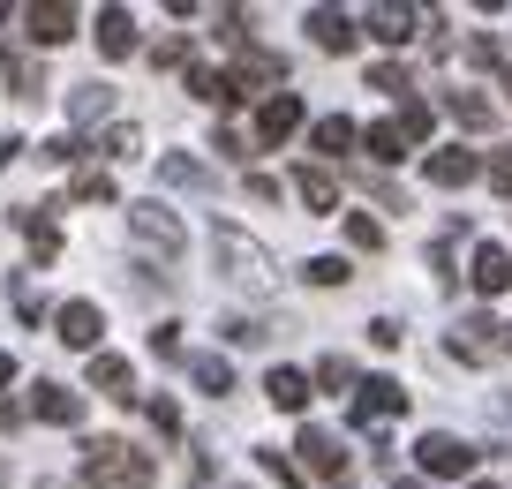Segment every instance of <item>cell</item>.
<instances>
[{"mask_svg":"<svg viewBox=\"0 0 512 489\" xmlns=\"http://www.w3.org/2000/svg\"><path fill=\"white\" fill-rule=\"evenodd\" d=\"M309 38H317L324 53H354V16H339V8H309Z\"/></svg>","mask_w":512,"mask_h":489,"instance_id":"obj_19","label":"cell"},{"mask_svg":"<svg viewBox=\"0 0 512 489\" xmlns=\"http://www.w3.org/2000/svg\"><path fill=\"white\" fill-rule=\"evenodd\" d=\"M219 256H226V279H264V249H256V241H241L234 226H219Z\"/></svg>","mask_w":512,"mask_h":489,"instance_id":"obj_13","label":"cell"},{"mask_svg":"<svg viewBox=\"0 0 512 489\" xmlns=\"http://www.w3.org/2000/svg\"><path fill=\"white\" fill-rule=\"evenodd\" d=\"M392 489H430V482H392Z\"/></svg>","mask_w":512,"mask_h":489,"instance_id":"obj_39","label":"cell"},{"mask_svg":"<svg viewBox=\"0 0 512 489\" xmlns=\"http://www.w3.org/2000/svg\"><path fill=\"white\" fill-rule=\"evenodd\" d=\"M362 151L377 158V166H400V158L415 151V143L400 136V121H369V128H362Z\"/></svg>","mask_w":512,"mask_h":489,"instance_id":"obj_21","label":"cell"},{"mask_svg":"<svg viewBox=\"0 0 512 489\" xmlns=\"http://www.w3.org/2000/svg\"><path fill=\"white\" fill-rule=\"evenodd\" d=\"M400 136L407 143H430V106H422V98H400Z\"/></svg>","mask_w":512,"mask_h":489,"instance_id":"obj_27","label":"cell"},{"mask_svg":"<svg viewBox=\"0 0 512 489\" xmlns=\"http://www.w3.org/2000/svg\"><path fill=\"white\" fill-rule=\"evenodd\" d=\"M76 196H83V204H113V181H106V174H83Z\"/></svg>","mask_w":512,"mask_h":489,"instance_id":"obj_35","label":"cell"},{"mask_svg":"<svg viewBox=\"0 0 512 489\" xmlns=\"http://www.w3.org/2000/svg\"><path fill=\"white\" fill-rule=\"evenodd\" d=\"M83 482H98V489H151L159 474H151L144 452H128L121 437H91L83 444Z\"/></svg>","mask_w":512,"mask_h":489,"instance_id":"obj_1","label":"cell"},{"mask_svg":"<svg viewBox=\"0 0 512 489\" xmlns=\"http://www.w3.org/2000/svg\"><path fill=\"white\" fill-rule=\"evenodd\" d=\"M467 279H475V294H505V286H512V256L497 249V241H482L475 264H467Z\"/></svg>","mask_w":512,"mask_h":489,"instance_id":"obj_14","label":"cell"},{"mask_svg":"<svg viewBox=\"0 0 512 489\" xmlns=\"http://www.w3.org/2000/svg\"><path fill=\"white\" fill-rule=\"evenodd\" d=\"M505 347H512V324H505Z\"/></svg>","mask_w":512,"mask_h":489,"instance_id":"obj_40","label":"cell"},{"mask_svg":"<svg viewBox=\"0 0 512 489\" xmlns=\"http://www.w3.org/2000/svg\"><path fill=\"white\" fill-rule=\"evenodd\" d=\"M189 98H204V106H234V98H226V76L204 68V61H189Z\"/></svg>","mask_w":512,"mask_h":489,"instance_id":"obj_25","label":"cell"},{"mask_svg":"<svg viewBox=\"0 0 512 489\" xmlns=\"http://www.w3.org/2000/svg\"><path fill=\"white\" fill-rule=\"evenodd\" d=\"M294 452H302V467L317 474V482H339V474H347V444H339L332 429H302V444H294Z\"/></svg>","mask_w":512,"mask_h":489,"instance_id":"obj_8","label":"cell"},{"mask_svg":"<svg viewBox=\"0 0 512 489\" xmlns=\"http://www.w3.org/2000/svg\"><path fill=\"white\" fill-rule=\"evenodd\" d=\"M256 83H279V61H272V53H241V61L226 68V98H256Z\"/></svg>","mask_w":512,"mask_h":489,"instance_id":"obj_12","label":"cell"},{"mask_svg":"<svg viewBox=\"0 0 512 489\" xmlns=\"http://www.w3.org/2000/svg\"><path fill=\"white\" fill-rule=\"evenodd\" d=\"M422 166H430V181H437V189H467V181L482 174V158H475V151H460V143H445V151H430V158H422Z\"/></svg>","mask_w":512,"mask_h":489,"instance_id":"obj_10","label":"cell"},{"mask_svg":"<svg viewBox=\"0 0 512 489\" xmlns=\"http://www.w3.org/2000/svg\"><path fill=\"white\" fill-rule=\"evenodd\" d=\"M445 113H452L460 128H497V106H490L482 91H452V98H445Z\"/></svg>","mask_w":512,"mask_h":489,"instance_id":"obj_23","label":"cell"},{"mask_svg":"<svg viewBox=\"0 0 512 489\" xmlns=\"http://www.w3.org/2000/svg\"><path fill=\"white\" fill-rule=\"evenodd\" d=\"M294 196H302L317 219H324V211H339V181L324 174V166H294Z\"/></svg>","mask_w":512,"mask_h":489,"instance_id":"obj_18","label":"cell"},{"mask_svg":"<svg viewBox=\"0 0 512 489\" xmlns=\"http://www.w3.org/2000/svg\"><path fill=\"white\" fill-rule=\"evenodd\" d=\"M347 241H354V249H369V256H377V249H384V226L369 219V211H354V219H347Z\"/></svg>","mask_w":512,"mask_h":489,"instance_id":"obj_30","label":"cell"},{"mask_svg":"<svg viewBox=\"0 0 512 489\" xmlns=\"http://www.w3.org/2000/svg\"><path fill=\"white\" fill-rule=\"evenodd\" d=\"M16 16L31 23L38 46H68V38H76V8H68V0H31V8H16Z\"/></svg>","mask_w":512,"mask_h":489,"instance_id":"obj_7","label":"cell"},{"mask_svg":"<svg viewBox=\"0 0 512 489\" xmlns=\"http://www.w3.org/2000/svg\"><path fill=\"white\" fill-rule=\"evenodd\" d=\"M347 256H309V286H347Z\"/></svg>","mask_w":512,"mask_h":489,"instance_id":"obj_29","label":"cell"},{"mask_svg":"<svg viewBox=\"0 0 512 489\" xmlns=\"http://www.w3.org/2000/svg\"><path fill=\"white\" fill-rule=\"evenodd\" d=\"M317 384H324V392H347V384H354V362H339V354H332V362H317Z\"/></svg>","mask_w":512,"mask_h":489,"instance_id":"obj_32","label":"cell"},{"mask_svg":"<svg viewBox=\"0 0 512 489\" xmlns=\"http://www.w3.org/2000/svg\"><path fill=\"white\" fill-rule=\"evenodd\" d=\"M369 91H392V98H407V91H415V76H407L400 61H377V68H369Z\"/></svg>","mask_w":512,"mask_h":489,"instance_id":"obj_26","label":"cell"},{"mask_svg":"<svg viewBox=\"0 0 512 489\" xmlns=\"http://www.w3.org/2000/svg\"><path fill=\"white\" fill-rule=\"evenodd\" d=\"M128 234L144 241V249H159V256H181L189 249V234H181V219L166 204H128Z\"/></svg>","mask_w":512,"mask_h":489,"instance_id":"obj_3","label":"cell"},{"mask_svg":"<svg viewBox=\"0 0 512 489\" xmlns=\"http://www.w3.org/2000/svg\"><path fill=\"white\" fill-rule=\"evenodd\" d=\"M91 384L128 407V399H136V369H128V354H91Z\"/></svg>","mask_w":512,"mask_h":489,"instance_id":"obj_16","label":"cell"},{"mask_svg":"<svg viewBox=\"0 0 512 489\" xmlns=\"http://www.w3.org/2000/svg\"><path fill=\"white\" fill-rule=\"evenodd\" d=\"M384 414H407V392L392 377H369V384H354V429H377Z\"/></svg>","mask_w":512,"mask_h":489,"instance_id":"obj_6","label":"cell"},{"mask_svg":"<svg viewBox=\"0 0 512 489\" xmlns=\"http://www.w3.org/2000/svg\"><path fill=\"white\" fill-rule=\"evenodd\" d=\"M98 332H106L98 301H61V309H53V339H61V347H83V354H91Z\"/></svg>","mask_w":512,"mask_h":489,"instance_id":"obj_4","label":"cell"},{"mask_svg":"<svg viewBox=\"0 0 512 489\" xmlns=\"http://www.w3.org/2000/svg\"><path fill=\"white\" fill-rule=\"evenodd\" d=\"M16 226H23V234H31V256H38V264H53V256H61V226L46 219V204L16 211Z\"/></svg>","mask_w":512,"mask_h":489,"instance_id":"obj_22","label":"cell"},{"mask_svg":"<svg viewBox=\"0 0 512 489\" xmlns=\"http://www.w3.org/2000/svg\"><path fill=\"white\" fill-rule=\"evenodd\" d=\"M309 143H317V158H347L354 143H362V128H354L347 113H324V121L309 128Z\"/></svg>","mask_w":512,"mask_h":489,"instance_id":"obj_17","label":"cell"},{"mask_svg":"<svg viewBox=\"0 0 512 489\" xmlns=\"http://www.w3.org/2000/svg\"><path fill=\"white\" fill-rule=\"evenodd\" d=\"M256 467L272 474V482H279V489H309V482H302V474H294V467H287V459H279V452H256Z\"/></svg>","mask_w":512,"mask_h":489,"instance_id":"obj_31","label":"cell"},{"mask_svg":"<svg viewBox=\"0 0 512 489\" xmlns=\"http://www.w3.org/2000/svg\"><path fill=\"white\" fill-rule=\"evenodd\" d=\"M98 151H106V158H128V151H136V128H106V136H98Z\"/></svg>","mask_w":512,"mask_h":489,"instance_id":"obj_34","label":"cell"},{"mask_svg":"<svg viewBox=\"0 0 512 489\" xmlns=\"http://www.w3.org/2000/svg\"><path fill=\"white\" fill-rule=\"evenodd\" d=\"M31 414H38L46 429H76V422H83V399L68 392V384H31Z\"/></svg>","mask_w":512,"mask_h":489,"instance_id":"obj_9","label":"cell"},{"mask_svg":"<svg viewBox=\"0 0 512 489\" xmlns=\"http://www.w3.org/2000/svg\"><path fill=\"white\" fill-rule=\"evenodd\" d=\"M151 429H159V437H181V407L174 399H151Z\"/></svg>","mask_w":512,"mask_h":489,"instance_id":"obj_33","label":"cell"},{"mask_svg":"<svg viewBox=\"0 0 512 489\" xmlns=\"http://www.w3.org/2000/svg\"><path fill=\"white\" fill-rule=\"evenodd\" d=\"M264 399H272L279 414H309V377L302 369H272V377H264Z\"/></svg>","mask_w":512,"mask_h":489,"instance_id":"obj_20","label":"cell"},{"mask_svg":"<svg viewBox=\"0 0 512 489\" xmlns=\"http://www.w3.org/2000/svg\"><path fill=\"white\" fill-rule=\"evenodd\" d=\"M189 377H196V384H204V392H211V399H226V392H234V369H226V362H219V354H189Z\"/></svg>","mask_w":512,"mask_h":489,"instance_id":"obj_24","label":"cell"},{"mask_svg":"<svg viewBox=\"0 0 512 489\" xmlns=\"http://www.w3.org/2000/svg\"><path fill=\"white\" fill-rule=\"evenodd\" d=\"M159 181H166V189H204V166H189V158H166V166H159Z\"/></svg>","mask_w":512,"mask_h":489,"instance_id":"obj_28","label":"cell"},{"mask_svg":"<svg viewBox=\"0 0 512 489\" xmlns=\"http://www.w3.org/2000/svg\"><path fill=\"white\" fill-rule=\"evenodd\" d=\"M415 459H422V474H430V482H460V474H475V444L445 437V429H430V437L415 444Z\"/></svg>","mask_w":512,"mask_h":489,"instance_id":"obj_2","label":"cell"},{"mask_svg":"<svg viewBox=\"0 0 512 489\" xmlns=\"http://www.w3.org/2000/svg\"><path fill=\"white\" fill-rule=\"evenodd\" d=\"M151 354H159V362H181V332H174V324H159V332H151Z\"/></svg>","mask_w":512,"mask_h":489,"instance_id":"obj_36","label":"cell"},{"mask_svg":"<svg viewBox=\"0 0 512 489\" xmlns=\"http://www.w3.org/2000/svg\"><path fill=\"white\" fill-rule=\"evenodd\" d=\"M98 53H106V61H128V53H136V16H128V8H98Z\"/></svg>","mask_w":512,"mask_h":489,"instance_id":"obj_11","label":"cell"},{"mask_svg":"<svg viewBox=\"0 0 512 489\" xmlns=\"http://www.w3.org/2000/svg\"><path fill=\"white\" fill-rule=\"evenodd\" d=\"M490 189H497V196H512V151H497V158H490Z\"/></svg>","mask_w":512,"mask_h":489,"instance_id":"obj_37","label":"cell"},{"mask_svg":"<svg viewBox=\"0 0 512 489\" xmlns=\"http://www.w3.org/2000/svg\"><path fill=\"white\" fill-rule=\"evenodd\" d=\"M475 489H497V482H475Z\"/></svg>","mask_w":512,"mask_h":489,"instance_id":"obj_41","label":"cell"},{"mask_svg":"<svg viewBox=\"0 0 512 489\" xmlns=\"http://www.w3.org/2000/svg\"><path fill=\"white\" fill-rule=\"evenodd\" d=\"M8 384H16V354H0V392H8Z\"/></svg>","mask_w":512,"mask_h":489,"instance_id":"obj_38","label":"cell"},{"mask_svg":"<svg viewBox=\"0 0 512 489\" xmlns=\"http://www.w3.org/2000/svg\"><path fill=\"white\" fill-rule=\"evenodd\" d=\"M294 128H302V98L294 91H272L264 106H256V143H264V151H279Z\"/></svg>","mask_w":512,"mask_h":489,"instance_id":"obj_5","label":"cell"},{"mask_svg":"<svg viewBox=\"0 0 512 489\" xmlns=\"http://www.w3.org/2000/svg\"><path fill=\"white\" fill-rule=\"evenodd\" d=\"M415 8H369V16H362V31L369 38H377V46H407V38H415Z\"/></svg>","mask_w":512,"mask_h":489,"instance_id":"obj_15","label":"cell"}]
</instances>
